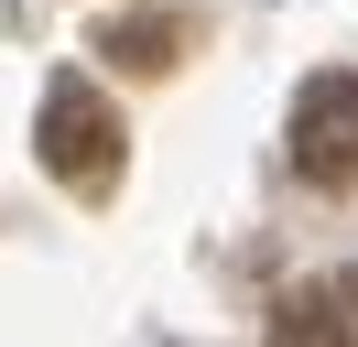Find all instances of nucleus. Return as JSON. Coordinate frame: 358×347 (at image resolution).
<instances>
[{"label": "nucleus", "instance_id": "f257e3e1", "mask_svg": "<svg viewBox=\"0 0 358 347\" xmlns=\"http://www.w3.org/2000/svg\"><path fill=\"white\" fill-rule=\"evenodd\" d=\"M33 141H44V174H55L66 195H87V206L120 185V108L98 98L87 76H55V87H44V120H33Z\"/></svg>", "mask_w": 358, "mask_h": 347}, {"label": "nucleus", "instance_id": "f03ea898", "mask_svg": "<svg viewBox=\"0 0 358 347\" xmlns=\"http://www.w3.org/2000/svg\"><path fill=\"white\" fill-rule=\"evenodd\" d=\"M293 174L326 195H358V76H315L293 98Z\"/></svg>", "mask_w": 358, "mask_h": 347}, {"label": "nucleus", "instance_id": "7ed1b4c3", "mask_svg": "<svg viewBox=\"0 0 358 347\" xmlns=\"http://www.w3.org/2000/svg\"><path fill=\"white\" fill-rule=\"evenodd\" d=\"M271 337H282V347H326V337H348V347H358V271H315V282H293V293L271 304Z\"/></svg>", "mask_w": 358, "mask_h": 347}, {"label": "nucleus", "instance_id": "20e7f679", "mask_svg": "<svg viewBox=\"0 0 358 347\" xmlns=\"http://www.w3.org/2000/svg\"><path fill=\"white\" fill-rule=\"evenodd\" d=\"M98 55H109L120 76H174L185 65V22L174 11H109L98 22Z\"/></svg>", "mask_w": 358, "mask_h": 347}]
</instances>
